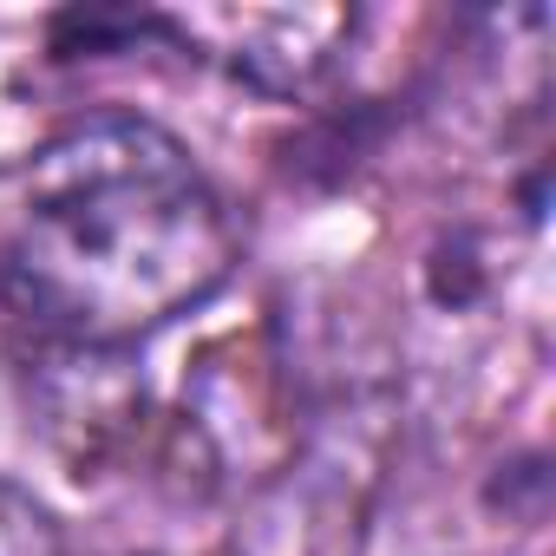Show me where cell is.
<instances>
[{
  "instance_id": "2",
  "label": "cell",
  "mask_w": 556,
  "mask_h": 556,
  "mask_svg": "<svg viewBox=\"0 0 556 556\" xmlns=\"http://www.w3.org/2000/svg\"><path fill=\"white\" fill-rule=\"evenodd\" d=\"M0 556H60L47 510L27 504V497H14L8 484H0Z\"/></svg>"
},
{
  "instance_id": "1",
  "label": "cell",
  "mask_w": 556,
  "mask_h": 556,
  "mask_svg": "<svg viewBox=\"0 0 556 556\" xmlns=\"http://www.w3.org/2000/svg\"><path fill=\"white\" fill-rule=\"evenodd\" d=\"M236 236L177 138L99 118L34 157L14 275L40 321L125 341L177 321L229 275Z\"/></svg>"
}]
</instances>
